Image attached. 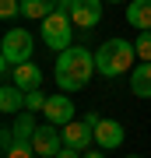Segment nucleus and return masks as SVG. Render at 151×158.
<instances>
[{"mask_svg":"<svg viewBox=\"0 0 151 158\" xmlns=\"http://www.w3.org/2000/svg\"><path fill=\"white\" fill-rule=\"evenodd\" d=\"M127 21L141 32H151V0H130L127 4Z\"/></svg>","mask_w":151,"mask_h":158,"instance_id":"f8f14e48","label":"nucleus"},{"mask_svg":"<svg viewBox=\"0 0 151 158\" xmlns=\"http://www.w3.org/2000/svg\"><path fill=\"white\" fill-rule=\"evenodd\" d=\"M56 158H81V151H78V148H67V144H63V148H60V155H56Z\"/></svg>","mask_w":151,"mask_h":158,"instance_id":"aec40b11","label":"nucleus"},{"mask_svg":"<svg viewBox=\"0 0 151 158\" xmlns=\"http://www.w3.org/2000/svg\"><path fill=\"white\" fill-rule=\"evenodd\" d=\"M81 158H106V151H102V148H99V151H84Z\"/></svg>","mask_w":151,"mask_h":158,"instance_id":"4be33fe9","label":"nucleus"},{"mask_svg":"<svg viewBox=\"0 0 151 158\" xmlns=\"http://www.w3.org/2000/svg\"><path fill=\"white\" fill-rule=\"evenodd\" d=\"M35 130H39V127H35V116L28 113V109H21V113H18V119H14V137H18L21 144H32Z\"/></svg>","mask_w":151,"mask_h":158,"instance_id":"2eb2a0df","label":"nucleus"},{"mask_svg":"<svg viewBox=\"0 0 151 158\" xmlns=\"http://www.w3.org/2000/svg\"><path fill=\"white\" fill-rule=\"evenodd\" d=\"M134 46H137V56H141V63H151V32H141Z\"/></svg>","mask_w":151,"mask_h":158,"instance_id":"f3484780","label":"nucleus"},{"mask_svg":"<svg viewBox=\"0 0 151 158\" xmlns=\"http://www.w3.org/2000/svg\"><path fill=\"white\" fill-rule=\"evenodd\" d=\"M11 85H18L25 95H28V91H39L42 88V70L35 67L32 60H28V63H18L14 74H11Z\"/></svg>","mask_w":151,"mask_h":158,"instance_id":"9d476101","label":"nucleus"},{"mask_svg":"<svg viewBox=\"0 0 151 158\" xmlns=\"http://www.w3.org/2000/svg\"><path fill=\"white\" fill-rule=\"evenodd\" d=\"M91 141H95V130L84 123V119H74V123L63 127V144H67V148H78L81 155L91 148Z\"/></svg>","mask_w":151,"mask_h":158,"instance_id":"1a4fd4ad","label":"nucleus"},{"mask_svg":"<svg viewBox=\"0 0 151 158\" xmlns=\"http://www.w3.org/2000/svg\"><path fill=\"white\" fill-rule=\"evenodd\" d=\"M70 21L78 25V28H95L102 21V0H74Z\"/></svg>","mask_w":151,"mask_h":158,"instance_id":"0eeeda50","label":"nucleus"},{"mask_svg":"<svg viewBox=\"0 0 151 158\" xmlns=\"http://www.w3.org/2000/svg\"><path fill=\"white\" fill-rule=\"evenodd\" d=\"M91 74H99L95 53L84 49V46H70V49H63L60 56H56L53 77H56V85H60V91H81L91 81Z\"/></svg>","mask_w":151,"mask_h":158,"instance_id":"f257e3e1","label":"nucleus"},{"mask_svg":"<svg viewBox=\"0 0 151 158\" xmlns=\"http://www.w3.org/2000/svg\"><path fill=\"white\" fill-rule=\"evenodd\" d=\"M106 4H123V0H106Z\"/></svg>","mask_w":151,"mask_h":158,"instance_id":"5701e85b","label":"nucleus"},{"mask_svg":"<svg viewBox=\"0 0 151 158\" xmlns=\"http://www.w3.org/2000/svg\"><path fill=\"white\" fill-rule=\"evenodd\" d=\"M32 53H35V39H32L28 28H7L4 32V42H0V56L4 60H11L18 67V63L32 60Z\"/></svg>","mask_w":151,"mask_h":158,"instance_id":"20e7f679","label":"nucleus"},{"mask_svg":"<svg viewBox=\"0 0 151 158\" xmlns=\"http://www.w3.org/2000/svg\"><path fill=\"white\" fill-rule=\"evenodd\" d=\"M60 148H63V130H56L53 123H42L39 130H35V137H32L35 158H56Z\"/></svg>","mask_w":151,"mask_h":158,"instance_id":"39448f33","label":"nucleus"},{"mask_svg":"<svg viewBox=\"0 0 151 158\" xmlns=\"http://www.w3.org/2000/svg\"><path fill=\"white\" fill-rule=\"evenodd\" d=\"M130 158H141V155H130Z\"/></svg>","mask_w":151,"mask_h":158,"instance_id":"b1692460","label":"nucleus"},{"mask_svg":"<svg viewBox=\"0 0 151 158\" xmlns=\"http://www.w3.org/2000/svg\"><path fill=\"white\" fill-rule=\"evenodd\" d=\"M4 158H35V151H32V144H21V141H18Z\"/></svg>","mask_w":151,"mask_h":158,"instance_id":"6ab92c4d","label":"nucleus"},{"mask_svg":"<svg viewBox=\"0 0 151 158\" xmlns=\"http://www.w3.org/2000/svg\"><path fill=\"white\" fill-rule=\"evenodd\" d=\"M84 123H88V127H91V130H95V127H99V123H102V116H99V113H84Z\"/></svg>","mask_w":151,"mask_h":158,"instance_id":"412c9836","label":"nucleus"},{"mask_svg":"<svg viewBox=\"0 0 151 158\" xmlns=\"http://www.w3.org/2000/svg\"><path fill=\"white\" fill-rule=\"evenodd\" d=\"M0 109L7 116H18L25 109V91L18 85H11V81H4V88H0Z\"/></svg>","mask_w":151,"mask_h":158,"instance_id":"9b49d317","label":"nucleus"},{"mask_svg":"<svg viewBox=\"0 0 151 158\" xmlns=\"http://www.w3.org/2000/svg\"><path fill=\"white\" fill-rule=\"evenodd\" d=\"M56 7V0H21V18H32V21H42L49 18Z\"/></svg>","mask_w":151,"mask_h":158,"instance_id":"4468645a","label":"nucleus"},{"mask_svg":"<svg viewBox=\"0 0 151 158\" xmlns=\"http://www.w3.org/2000/svg\"><path fill=\"white\" fill-rule=\"evenodd\" d=\"M130 91L137 98H151V63H137L130 74Z\"/></svg>","mask_w":151,"mask_h":158,"instance_id":"ddd939ff","label":"nucleus"},{"mask_svg":"<svg viewBox=\"0 0 151 158\" xmlns=\"http://www.w3.org/2000/svg\"><path fill=\"white\" fill-rule=\"evenodd\" d=\"M134 56H137V46H130L127 39H106L95 49V67L102 77H120L134 67Z\"/></svg>","mask_w":151,"mask_h":158,"instance_id":"f03ea898","label":"nucleus"},{"mask_svg":"<svg viewBox=\"0 0 151 158\" xmlns=\"http://www.w3.org/2000/svg\"><path fill=\"white\" fill-rule=\"evenodd\" d=\"M46 102H49V95H46L42 88L39 91H28V95H25V109H28V113H42Z\"/></svg>","mask_w":151,"mask_h":158,"instance_id":"dca6fc26","label":"nucleus"},{"mask_svg":"<svg viewBox=\"0 0 151 158\" xmlns=\"http://www.w3.org/2000/svg\"><path fill=\"white\" fill-rule=\"evenodd\" d=\"M42 116H46V123H53V127H67L74 123V102L67 91H60V95H49V102H46V109H42Z\"/></svg>","mask_w":151,"mask_h":158,"instance_id":"423d86ee","label":"nucleus"},{"mask_svg":"<svg viewBox=\"0 0 151 158\" xmlns=\"http://www.w3.org/2000/svg\"><path fill=\"white\" fill-rule=\"evenodd\" d=\"M123 137H127V130H123V123H116V119H102L95 127V144L102 151H116V148L123 144Z\"/></svg>","mask_w":151,"mask_h":158,"instance_id":"6e6552de","label":"nucleus"},{"mask_svg":"<svg viewBox=\"0 0 151 158\" xmlns=\"http://www.w3.org/2000/svg\"><path fill=\"white\" fill-rule=\"evenodd\" d=\"M18 14H21V0H0V18L4 21H11Z\"/></svg>","mask_w":151,"mask_h":158,"instance_id":"a211bd4d","label":"nucleus"},{"mask_svg":"<svg viewBox=\"0 0 151 158\" xmlns=\"http://www.w3.org/2000/svg\"><path fill=\"white\" fill-rule=\"evenodd\" d=\"M42 42L49 46L53 53H63V49H70L74 46V21H70V14H49V18H42Z\"/></svg>","mask_w":151,"mask_h":158,"instance_id":"7ed1b4c3","label":"nucleus"}]
</instances>
